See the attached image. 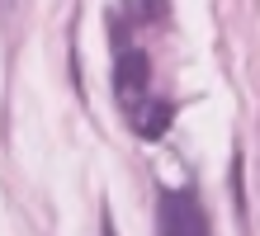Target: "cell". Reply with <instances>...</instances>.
<instances>
[{
  "mask_svg": "<svg viewBox=\"0 0 260 236\" xmlns=\"http://www.w3.org/2000/svg\"><path fill=\"white\" fill-rule=\"evenodd\" d=\"M161 231L166 236H208V217L189 189H171L161 198Z\"/></svg>",
  "mask_w": 260,
  "mask_h": 236,
  "instance_id": "obj_1",
  "label": "cell"
},
{
  "mask_svg": "<svg viewBox=\"0 0 260 236\" xmlns=\"http://www.w3.org/2000/svg\"><path fill=\"white\" fill-rule=\"evenodd\" d=\"M147 81H151L147 52H123V57H118V66H114V90L123 94V99H137V94L147 90Z\"/></svg>",
  "mask_w": 260,
  "mask_h": 236,
  "instance_id": "obj_2",
  "label": "cell"
},
{
  "mask_svg": "<svg viewBox=\"0 0 260 236\" xmlns=\"http://www.w3.org/2000/svg\"><path fill=\"white\" fill-rule=\"evenodd\" d=\"M171 118H175V109L156 99V104H147L142 114L133 118V132H137V137H147V142H156V137H161L166 128H171Z\"/></svg>",
  "mask_w": 260,
  "mask_h": 236,
  "instance_id": "obj_3",
  "label": "cell"
},
{
  "mask_svg": "<svg viewBox=\"0 0 260 236\" xmlns=\"http://www.w3.org/2000/svg\"><path fill=\"white\" fill-rule=\"evenodd\" d=\"M123 10L133 14L137 24H156V19H166V0H123Z\"/></svg>",
  "mask_w": 260,
  "mask_h": 236,
  "instance_id": "obj_4",
  "label": "cell"
}]
</instances>
